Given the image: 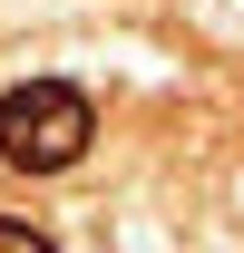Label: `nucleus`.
I'll return each mask as SVG.
<instances>
[{"label":"nucleus","mask_w":244,"mask_h":253,"mask_svg":"<svg viewBox=\"0 0 244 253\" xmlns=\"http://www.w3.org/2000/svg\"><path fill=\"white\" fill-rule=\"evenodd\" d=\"M98 136V107L68 78H20V88H0V166H20V175H68V166L88 156Z\"/></svg>","instance_id":"obj_1"},{"label":"nucleus","mask_w":244,"mask_h":253,"mask_svg":"<svg viewBox=\"0 0 244 253\" xmlns=\"http://www.w3.org/2000/svg\"><path fill=\"white\" fill-rule=\"evenodd\" d=\"M0 253H49V234L39 224H0Z\"/></svg>","instance_id":"obj_2"}]
</instances>
